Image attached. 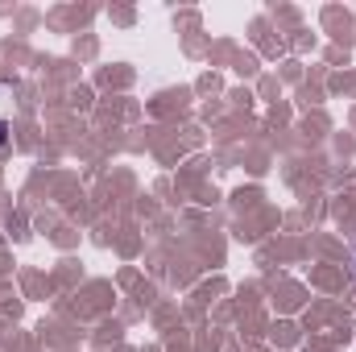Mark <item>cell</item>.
<instances>
[{
  "instance_id": "2",
  "label": "cell",
  "mask_w": 356,
  "mask_h": 352,
  "mask_svg": "<svg viewBox=\"0 0 356 352\" xmlns=\"http://www.w3.org/2000/svg\"><path fill=\"white\" fill-rule=\"evenodd\" d=\"M353 273H356V269H353Z\"/></svg>"
},
{
  "instance_id": "1",
  "label": "cell",
  "mask_w": 356,
  "mask_h": 352,
  "mask_svg": "<svg viewBox=\"0 0 356 352\" xmlns=\"http://www.w3.org/2000/svg\"><path fill=\"white\" fill-rule=\"evenodd\" d=\"M4 141H8V125L0 120V150H4Z\"/></svg>"
}]
</instances>
